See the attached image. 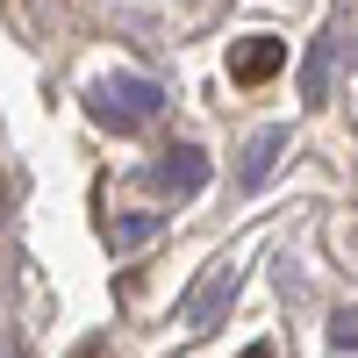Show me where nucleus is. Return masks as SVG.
<instances>
[{
	"label": "nucleus",
	"instance_id": "f257e3e1",
	"mask_svg": "<svg viewBox=\"0 0 358 358\" xmlns=\"http://www.w3.org/2000/svg\"><path fill=\"white\" fill-rule=\"evenodd\" d=\"M86 108H94V122H101V129L129 136V129H143V122H158L165 86H158V79H136V72H122V79H101L94 94H86Z\"/></svg>",
	"mask_w": 358,
	"mask_h": 358
},
{
	"label": "nucleus",
	"instance_id": "f03ea898",
	"mask_svg": "<svg viewBox=\"0 0 358 358\" xmlns=\"http://www.w3.org/2000/svg\"><path fill=\"white\" fill-rule=\"evenodd\" d=\"M143 187H151V194H172V201H194V194L208 187V158L194 151V143H172L158 165H143Z\"/></svg>",
	"mask_w": 358,
	"mask_h": 358
},
{
	"label": "nucleus",
	"instance_id": "7ed1b4c3",
	"mask_svg": "<svg viewBox=\"0 0 358 358\" xmlns=\"http://www.w3.org/2000/svg\"><path fill=\"white\" fill-rule=\"evenodd\" d=\"M236 280H244L236 265H215V273H208V280H201V287L187 294V301H179V315H172V322H179L187 337H201L208 322H215V315H222V308L236 301Z\"/></svg>",
	"mask_w": 358,
	"mask_h": 358
},
{
	"label": "nucleus",
	"instance_id": "20e7f679",
	"mask_svg": "<svg viewBox=\"0 0 358 358\" xmlns=\"http://www.w3.org/2000/svg\"><path fill=\"white\" fill-rule=\"evenodd\" d=\"M287 65V43L280 36H244L229 50V79H244V86H258V79H273Z\"/></svg>",
	"mask_w": 358,
	"mask_h": 358
},
{
	"label": "nucleus",
	"instance_id": "39448f33",
	"mask_svg": "<svg viewBox=\"0 0 358 358\" xmlns=\"http://www.w3.org/2000/svg\"><path fill=\"white\" fill-rule=\"evenodd\" d=\"M337 43H344V29L330 22V29L308 43V57H301V101H308V108L330 101V57H337Z\"/></svg>",
	"mask_w": 358,
	"mask_h": 358
},
{
	"label": "nucleus",
	"instance_id": "423d86ee",
	"mask_svg": "<svg viewBox=\"0 0 358 358\" xmlns=\"http://www.w3.org/2000/svg\"><path fill=\"white\" fill-rule=\"evenodd\" d=\"M280 151H287V129H258V136L244 143V165H236V187H265V179H273V165H280Z\"/></svg>",
	"mask_w": 358,
	"mask_h": 358
},
{
	"label": "nucleus",
	"instance_id": "0eeeda50",
	"mask_svg": "<svg viewBox=\"0 0 358 358\" xmlns=\"http://www.w3.org/2000/svg\"><path fill=\"white\" fill-rule=\"evenodd\" d=\"M158 229H165V215H158V208H136V215L108 222V244H115V251H143V244H151Z\"/></svg>",
	"mask_w": 358,
	"mask_h": 358
},
{
	"label": "nucleus",
	"instance_id": "6e6552de",
	"mask_svg": "<svg viewBox=\"0 0 358 358\" xmlns=\"http://www.w3.org/2000/svg\"><path fill=\"white\" fill-rule=\"evenodd\" d=\"M330 344L337 351H358V308H337L330 315Z\"/></svg>",
	"mask_w": 358,
	"mask_h": 358
},
{
	"label": "nucleus",
	"instance_id": "1a4fd4ad",
	"mask_svg": "<svg viewBox=\"0 0 358 358\" xmlns=\"http://www.w3.org/2000/svg\"><path fill=\"white\" fill-rule=\"evenodd\" d=\"M72 358H101V344H79V351H72Z\"/></svg>",
	"mask_w": 358,
	"mask_h": 358
},
{
	"label": "nucleus",
	"instance_id": "9d476101",
	"mask_svg": "<svg viewBox=\"0 0 358 358\" xmlns=\"http://www.w3.org/2000/svg\"><path fill=\"white\" fill-rule=\"evenodd\" d=\"M244 358H273V344H251V351H244Z\"/></svg>",
	"mask_w": 358,
	"mask_h": 358
}]
</instances>
